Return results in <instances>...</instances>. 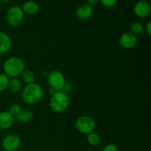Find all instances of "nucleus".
<instances>
[{"label": "nucleus", "instance_id": "nucleus-1", "mask_svg": "<svg viewBox=\"0 0 151 151\" xmlns=\"http://www.w3.org/2000/svg\"><path fill=\"white\" fill-rule=\"evenodd\" d=\"M25 69V63L21 58L10 57L3 63V70L9 78H18Z\"/></svg>", "mask_w": 151, "mask_h": 151}, {"label": "nucleus", "instance_id": "nucleus-2", "mask_svg": "<svg viewBox=\"0 0 151 151\" xmlns=\"http://www.w3.org/2000/svg\"><path fill=\"white\" fill-rule=\"evenodd\" d=\"M42 97V88L41 86L35 83L27 85L22 90V98L27 104H35L41 100Z\"/></svg>", "mask_w": 151, "mask_h": 151}, {"label": "nucleus", "instance_id": "nucleus-3", "mask_svg": "<svg viewBox=\"0 0 151 151\" xmlns=\"http://www.w3.org/2000/svg\"><path fill=\"white\" fill-rule=\"evenodd\" d=\"M69 105L68 94L62 91H55L50 99V109L55 113H62L67 109Z\"/></svg>", "mask_w": 151, "mask_h": 151}, {"label": "nucleus", "instance_id": "nucleus-4", "mask_svg": "<svg viewBox=\"0 0 151 151\" xmlns=\"http://www.w3.org/2000/svg\"><path fill=\"white\" fill-rule=\"evenodd\" d=\"M24 13L20 6H13L6 13V22L10 27H17L22 23Z\"/></svg>", "mask_w": 151, "mask_h": 151}, {"label": "nucleus", "instance_id": "nucleus-5", "mask_svg": "<svg viewBox=\"0 0 151 151\" xmlns=\"http://www.w3.org/2000/svg\"><path fill=\"white\" fill-rule=\"evenodd\" d=\"M47 82L50 88L55 91H62L66 84V78L64 75L58 70H53L49 72L47 76Z\"/></svg>", "mask_w": 151, "mask_h": 151}, {"label": "nucleus", "instance_id": "nucleus-6", "mask_svg": "<svg viewBox=\"0 0 151 151\" xmlns=\"http://www.w3.org/2000/svg\"><path fill=\"white\" fill-rule=\"evenodd\" d=\"M75 127L79 132L87 135L94 131L95 128V122L90 116L83 115L77 119Z\"/></svg>", "mask_w": 151, "mask_h": 151}, {"label": "nucleus", "instance_id": "nucleus-7", "mask_svg": "<svg viewBox=\"0 0 151 151\" xmlns=\"http://www.w3.org/2000/svg\"><path fill=\"white\" fill-rule=\"evenodd\" d=\"M21 138L15 134H10L5 136L1 141L2 148L5 151H16L21 145Z\"/></svg>", "mask_w": 151, "mask_h": 151}, {"label": "nucleus", "instance_id": "nucleus-8", "mask_svg": "<svg viewBox=\"0 0 151 151\" xmlns=\"http://www.w3.org/2000/svg\"><path fill=\"white\" fill-rule=\"evenodd\" d=\"M138 41L137 36L131 32H125L119 37V42L121 47L126 50H131L136 47Z\"/></svg>", "mask_w": 151, "mask_h": 151}, {"label": "nucleus", "instance_id": "nucleus-9", "mask_svg": "<svg viewBox=\"0 0 151 151\" xmlns=\"http://www.w3.org/2000/svg\"><path fill=\"white\" fill-rule=\"evenodd\" d=\"M150 4L147 0H139L134 6V13L140 19L147 17L150 13Z\"/></svg>", "mask_w": 151, "mask_h": 151}, {"label": "nucleus", "instance_id": "nucleus-10", "mask_svg": "<svg viewBox=\"0 0 151 151\" xmlns=\"http://www.w3.org/2000/svg\"><path fill=\"white\" fill-rule=\"evenodd\" d=\"M15 122V117L9 111L0 112V129L7 130Z\"/></svg>", "mask_w": 151, "mask_h": 151}, {"label": "nucleus", "instance_id": "nucleus-11", "mask_svg": "<svg viewBox=\"0 0 151 151\" xmlns=\"http://www.w3.org/2000/svg\"><path fill=\"white\" fill-rule=\"evenodd\" d=\"M93 13H94L93 7L87 4L80 5L75 11L76 16L81 20H86V19L91 18L93 15Z\"/></svg>", "mask_w": 151, "mask_h": 151}, {"label": "nucleus", "instance_id": "nucleus-12", "mask_svg": "<svg viewBox=\"0 0 151 151\" xmlns=\"http://www.w3.org/2000/svg\"><path fill=\"white\" fill-rule=\"evenodd\" d=\"M12 46L10 35L4 32H0V55L7 53Z\"/></svg>", "mask_w": 151, "mask_h": 151}, {"label": "nucleus", "instance_id": "nucleus-13", "mask_svg": "<svg viewBox=\"0 0 151 151\" xmlns=\"http://www.w3.org/2000/svg\"><path fill=\"white\" fill-rule=\"evenodd\" d=\"M33 118V113L30 109H23L15 116V120L20 123H27L30 122Z\"/></svg>", "mask_w": 151, "mask_h": 151}, {"label": "nucleus", "instance_id": "nucleus-14", "mask_svg": "<svg viewBox=\"0 0 151 151\" xmlns=\"http://www.w3.org/2000/svg\"><path fill=\"white\" fill-rule=\"evenodd\" d=\"M22 10L26 14L32 16V15H35L39 11V5L38 3L35 1H32V0H29L23 3L22 6Z\"/></svg>", "mask_w": 151, "mask_h": 151}, {"label": "nucleus", "instance_id": "nucleus-15", "mask_svg": "<svg viewBox=\"0 0 151 151\" xmlns=\"http://www.w3.org/2000/svg\"><path fill=\"white\" fill-rule=\"evenodd\" d=\"M21 75H22V79L23 81V82L25 83L27 85H29V84L35 83V74L30 69H24Z\"/></svg>", "mask_w": 151, "mask_h": 151}, {"label": "nucleus", "instance_id": "nucleus-16", "mask_svg": "<svg viewBox=\"0 0 151 151\" xmlns=\"http://www.w3.org/2000/svg\"><path fill=\"white\" fill-rule=\"evenodd\" d=\"M7 88L12 93L19 92L22 89V83H21V81L17 78H11L9 81Z\"/></svg>", "mask_w": 151, "mask_h": 151}, {"label": "nucleus", "instance_id": "nucleus-17", "mask_svg": "<svg viewBox=\"0 0 151 151\" xmlns=\"http://www.w3.org/2000/svg\"><path fill=\"white\" fill-rule=\"evenodd\" d=\"M130 30L134 35H139L144 32L145 26L139 22H133L130 26Z\"/></svg>", "mask_w": 151, "mask_h": 151}, {"label": "nucleus", "instance_id": "nucleus-18", "mask_svg": "<svg viewBox=\"0 0 151 151\" xmlns=\"http://www.w3.org/2000/svg\"><path fill=\"white\" fill-rule=\"evenodd\" d=\"M87 142L91 146H97L100 143V137L97 133L93 131L87 134Z\"/></svg>", "mask_w": 151, "mask_h": 151}, {"label": "nucleus", "instance_id": "nucleus-19", "mask_svg": "<svg viewBox=\"0 0 151 151\" xmlns=\"http://www.w3.org/2000/svg\"><path fill=\"white\" fill-rule=\"evenodd\" d=\"M10 78L4 73H0V91H3L7 88Z\"/></svg>", "mask_w": 151, "mask_h": 151}, {"label": "nucleus", "instance_id": "nucleus-20", "mask_svg": "<svg viewBox=\"0 0 151 151\" xmlns=\"http://www.w3.org/2000/svg\"><path fill=\"white\" fill-rule=\"evenodd\" d=\"M21 109H22V108H21L20 105H19V104H13V105H12V106L10 107V110H9V112H10V113L11 114L13 115V116L15 117V116H16V115L17 114L19 113V111H20Z\"/></svg>", "mask_w": 151, "mask_h": 151}, {"label": "nucleus", "instance_id": "nucleus-21", "mask_svg": "<svg viewBox=\"0 0 151 151\" xmlns=\"http://www.w3.org/2000/svg\"><path fill=\"white\" fill-rule=\"evenodd\" d=\"M99 1L104 7H109V8L114 7L117 2V0H99Z\"/></svg>", "mask_w": 151, "mask_h": 151}, {"label": "nucleus", "instance_id": "nucleus-22", "mask_svg": "<svg viewBox=\"0 0 151 151\" xmlns=\"http://www.w3.org/2000/svg\"><path fill=\"white\" fill-rule=\"evenodd\" d=\"M102 151H119V150H118V147L116 145L111 143V144L106 145L103 147Z\"/></svg>", "mask_w": 151, "mask_h": 151}, {"label": "nucleus", "instance_id": "nucleus-23", "mask_svg": "<svg viewBox=\"0 0 151 151\" xmlns=\"http://www.w3.org/2000/svg\"><path fill=\"white\" fill-rule=\"evenodd\" d=\"M72 86L71 85L70 83H66L64 87H63V89H62V91L64 92L65 94H68L72 91Z\"/></svg>", "mask_w": 151, "mask_h": 151}, {"label": "nucleus", "instance_id": "nucleus-24", "mask_svg": "<svg viewBox=\"0 0 151 151\" xmlns=\"http://www.w3.org/2000/svg\"><path fill=\"white\" fill-rule=\"evenodd\" d=\"M145 30L146 31L147 35H148L149 36H150L151 35V22L150 21H149V22L147 23L145 27Z\"/></svg>", "mask_w": 151, "mask_h": 151}, {"label": "nucleus", "instance_id": "nucleus-25", "mask_svg": "<svg viewBox=\"0 0 151 151\" xmlns=\"http://www.w3.org/2000/svg\"><path fill=\"white\" fill-rule=\"evenodd\" d=\"M99 0H86V4L88 5L93 7L94 5L97 4V3L98 2Z\"/></svg>", "mask_w": 151, "mask_h": 151}, {"label": "nucleus", "instance_id": "nucleus-26", "mask_svg": "<svg viewBox=\"0 0 151 151\" xmlns=\"http://www.w3.org/2000/svg\"><path fill=\"white\" fill-rule=\"evenodd\" d=\"M10 0H0V4H6L10 2Z\"/></svg>", "mask_w": 151, "mask_h": 151}, {"label": "nucleus", "instance_id": "nucleus-27", "mask_svg": "<svg viewBox=\"0 0 151 151\" xmlns=\"http://www.w3.org/2000/svg\"><path fill=\"white\" fill-rule=\"evenodd\" d=\"M0 12H1V4H0Z\"/></svg>", "mask_w": 151, "mask_h": 151}]
</instances>
